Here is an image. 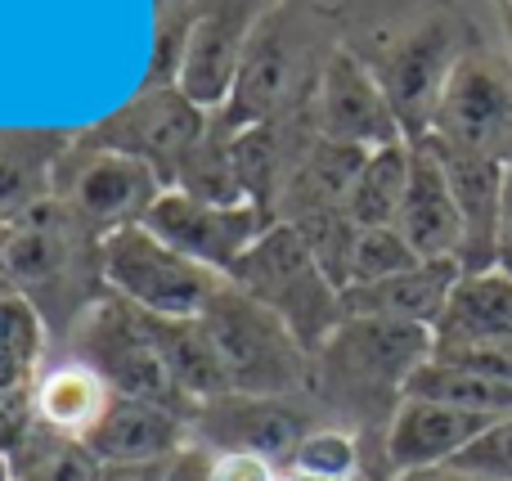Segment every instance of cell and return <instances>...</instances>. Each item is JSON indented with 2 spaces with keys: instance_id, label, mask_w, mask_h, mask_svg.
<instances>
[{
  "instance_id": "38",
  "label": "cell",
  "mask_w": 512,
  "mask_h": 481,
  "mask_svg": "<svg viewBox=\"0 0 512 481\" xmlns=\"http://www.w3.org/2000/svg\"><path fill=\"white\" fill-rule=\"evenodd\" d=\"M283 481H324V477H310V473H292V468H283Z\"/></svg>"
},
{
  "instance_id": "31",
  "label": "cell",
  "mask_w": 512,
  "mask_h": 481,
  "mask_svg": "<svg viewBox=\"0 0 512 481\" xmlns=\"http://www.w3.org/2000/svg\"><path fill=\"white\" fill-rule=\"evenodd\" d=\"M418 261L423 257L409 248V239L396 225L360 230L355 234V248H351V279H346V288L378 284V279H391V275H400V270H414Z\"/></svg>"
},
{
  "instance_id": "26",
  "label": "cell",
  "mask_w": 512,
  "mask_h": 481,
  "mask_svg": "<svg viewBox=\"0 0 512 481\" xmlns=\"http://www.w3.org/2000/svg\"><path fill=\"white\" fill-rule=\"evenodd\" d=\"M405 189H409V140L387 144V149H373L369 158H364L355 185H351L346 216H351L360 230L396 225L400 207H405Z\"/></svg>"
},
{
  "instance_id": "29",
  "label": "cell",
  "mask_w": 512,
  "mask_h": 481,
  "mask_svg": "<svg viewBox=\"0 0 512 481\" xmlns=\"http://www.w3.org/2000/svg\"><path fill=\"white\" fill-rule=\"evenodd\" d=\"M194 14H198V0H153V54H149L144 86H176L180 81Z\"/></svg>"
},
{
  "instance_id": "7",
  "label": "cell",
  "mask_w": 512,
  "mask_h": 481,
  "mask_svg": "<svg viewBox=\"0 0 512 481\" xmlns=\"http://www.w3.org/2000/svg\"><path fill=\"white\" fill-rule=\"evenodd\" d=\"M68 356L81 360L86 369H95L113 396L149 401L180 414V419H194L198 405L167 374V360H162L158 342H153L149 315L140 306L122 302L117 293H108L104 302L81 315V324L68 338Z\"/></svg>"
},
{
  "instance_id": "18",
  "label": "cell",
  "mask_w": 512,
  "mask_h": 481,
  "mask_svg": "<svg viewBox=\"0 0 512 481\" xmlns=\"http://www.w3.org/2000/svg\"><path fill=\"white\" fill-rule=\"evenodd\" d=\"M495 419L468 414L459 405L423 401V396H405L387 428V459L396 473H423V468H445L481 437Z\"/></svg>"
},
{
  "instance_id": "21",
  "label": "cell",
  "mask_w": 512,
  "mask_h": 481,
  "mask_svg": "<svg viewBox=\"0 0 512 481\" xmlns=\"http://www.w3.org/2000/svg\"><path fill=\"white\" fill-rule=\"evenodd\" d=\"M436 351H463L481 342L512 338V275L508 270H477L459 275L441 324L432 329Z\"/></svg>"
},
{
  "instance_id": "9",
  "label": "cell",
  "mask_w": 512,
  "mask_h": 481,
  "mask_svg": "<svg viewBox=\"0 0 512 481\" xmlns=\"http://www.w3.org/2000/svg\"><path fill=\"white\" fill-rule=\"evenodd\" d=\"M162 189L167 185L140 158L99 149L81 135H72L68 153L54 167V198L68 203L99 239L126 230V225H144V216L153 212Z\"/></svg>"
},
{
  "instance_id": "33",
  "label": "cell",
  "mask_w": 512,
  "mask_h": 481,
  "mask_svg": "<svg viewBox=\"0 0 512 481\" xmlns=\"http://www.w3.org/2000/svg\"><path fill=\"white\" fill-rule=\"evenodd\" d=\"M212 481H283V468L261 455H212Z\"/></svg>"
},
{
  "instance_id": "34",
  "label": "cell",
  "mask_w": 512,
  "mask_h": 481,
  "mask_svg": "<svg viewBox=\"0 0 512 481\" xmlns=\"http://www.w3.org/2000/svg\"><path fill=\"white\" fill-rule=\"evenodd\" d=\"M167 481H212V455L189 441L176 459H167Z\"/></svg>"
},
{
  "instance_id": "27",
  "label": "cell",
  "mask_w": 512,
  "mask_h": 481,
  "mask_svg": "<svg viewBox=\"0 0 512 481\" xmlns=\"http://www.w3.org/2000/svg\"><path fill=\"white\" fill-rule=\"evenodd\" d=\"M405 396L459 405V410L481 414V419H512V383L477 374V369H463V365H445V360H436V356L409 378Z\"/></svg>"
},
{
  "instance_id": "2",
  "label": "cell",
  "mask_w": 512,
  "mask_h": 481,
  "mask_svg": "<svg viewBox=\"0 0 512 481\" xmlns=\"http://www.w3.org/2000/svg\"><path fill=\"white\" fill-rule=\"evenodd\" d=\"M432 351V329L346 315L342 329L310 356L306 401L315 405L319 423L351 428L355 437H387L405 405L409 378L432 360Z\"/></svg>"
},
{
  "instance_id": "24",
  "label": "cell",
  "mask_w": 512,
  "mask_h": 481,
  "mask_svg": "<svg viewBox=\"0 0 512 481\" xmlns=\"http://www.w3.org/2000/svg\"><path fill=\"white\" fill-rule=\"evenodd\" d=\"M153 342H158L162 360H167V374L176 378V387L189 396L194 405L216 401V396H230V378L221 369L212 338H207L203 320H167V315H149Z\"/></svg>"
},
{
  "instance_id": "19",
  "label": "cell",
  "mask_w": 512,
  "mask_h": 481,
  "mask_svg": "<svg viewBox=\"0 0 512 481\" xmlns=\"http://www.w3.org/2000/svg\"><path fill=\"white\" fill-rule=\"evenodd\" d=\"M185 446L189 419L131 396H113L104 419L86 432V450L99 464H167Z\"/></svg>"
},
{
  "instance_id": "41",
  "label": "cell",
  "mask_w": 512,
  "mask_h": 481,
  "mask_svg": "<svg viewBox=\"0 0 512 481\" xmlns=\"http://www.w3.org/2000/svg\"><path fill=\"white\" fill-rule=\"evenodd\" d=\"M499 5V14H512V0H495Z\"/></svg>"
},
{
  "instance_id": "32",
  "label": "cell",
  "mask_w": 512,
  "mask_h": 481,
  "mask_svg": "<svg viewBox=\"0 0 512 481\" xmlns=\"http://www.w3.org/2000/svg\"><path fill=\"white\" fill-rule=\"evenodd\" d=\"M450 468H463V473L490 481H512V419H495Z\"/></svg>"
},
{
  "instance_id": "35",
  "label": "cell",
  "mask_w": 512,
  "mask_h": 481,
  "mask_svg": "<svg viewBox=\"0 0 512 481\" xmlns=\"http://www.w3.org/2000/svg\"><path fill=\"white\" fill-rule=\"evenodd\" d=\"M99 481H167V464H104Z\"/></svg>"
},
{
  "instance_id": "14",
  "label": "cell",
  "mask_w": 512,
  "mask_h": 481,
  "mask_svg": "<svg viewBox=\"0 0 512 481\" xmlns=\"http://www.w3.org/2000/svg\"><path fill=\"white\" fill-rule=\"evenodd\" d=\"M274 5H283V0H198L185 68L176 81L198 108H207V113L225 108L234 77H239L243 50Z\"/></svg>"
},
{
  "instance_id": "5",
  "label": "cell",
  "mask_w": 512,
  "mask_h": 481,
  "mask_svg": "<svg viewBox=\"0 0 512 481\" xmlns=\"http://www.w3.org/2000/svg\"><path fill=\"white\" fill-rule=\"evenodd\" d=\"M234 288L261 302L265 311H274L292 329V338L315 356L346 320L342 288L328 279V270L315 261L310 243L301 239L292 225L274 221L261 239L239 257V266L230 270Z\"/></svg>"
},
{
  "instance_id": "42",
  "label": "cell",
  "mask_w": 512,
  "mask_h": 481,
  "mask_svg": "<svg viewBox=\"0 0 512 481\" xmlns=\"http://www.w3.org/2000/svg\"><path fill=\"white\" fill-rule=\"evenodd\" d=\"M5 293H14V288H9V284H5V275H0V297H5Z\"/></svg>"
},
{
  "instance_id": "23",
  "label": "cell",
  "mask_w": 512,
  "mask_h": 481,
  "mask_svg": "<svg viewBox=\"0 0 512 481\" xmlns=\"http://www.w3.org/2000/svg\"><path fill=\"white\" fill-rule=\"evenodd\" d=\"M108 401H113V392L104 387V378L72 356L36 374V419L63 437L86 441V432L104 419Z\"/></svg>"
},
{
  "instance_id": "13",
  "label": "cell",
  "mask_w": 512,
  "mask_h": 481,
  "mask_svg": "<svg viewBox=\"0 0 512 481\" xmlns=\"http://www.w3.org/2000/svg\"><path fill=\"white\" fill-rule=\"evenodd\" d=\"M144 225L176 252L194 257L198 266L216 270V275H230L243 252L274 221L252 203H203V198L180 194V189H162V198L144 216Z\"/></svg>"
},
{
  "instance_id": "40",
  "label": "cell",
  "mask_w": 512,
  "mask_h": 481,
  "mask_svg": "<svg viewBox=\"0 0 512 481\" xmlns=\"http://www.w3.org/2000/svg\"><path fill=\"white\" fill-rule=\"evenodd\" d=\"M504 18V32H508V45H512V14H499Z\"/></svg>"
},
{
  "instance_id": "36",
  "label": "cell",
  "mask_w": 512,
  "mask_h": 481,
  "mask_svg": "<svg viewBox=\"0 0 512 481\" xmlns=\"http://www.w3.org/2000/svg\"><path fill=\"white\" fill-rule=\"evenodd\" d=\"M499 270L512 275V162L504 180V216H499Z\"/></svg>"
},
{
  "instance_id": "3",
  "label": "cell",
  "mask_w": 512,
  "mask_h": 481,
  "mask_svg": "<svg viewBox=\"0 0 512 481\" xmlns=\"http://www.w3.org/2000/svg\"><path fill=\"white\" fill-rule=\"evenodd\" d=\"M0 275L63 342L108 297L104 239L54 194L0 225Z\"/></svg>"
},
{
  "instance_id": "11",
  "label": "cell",
  "mask_w": 512,
  "mask_h": 481,
  "mask_svg": "<svg viewBox=\"0 0 512 481\" xmlns=\"http://www.w3.org/2000/svg\"><path fill=\"white\" fill-rule=\"evenodd\" d=\"M319 428V414L306 396H216L189 419V441L207 455H261L288 468L297 446Z\"/></svg>"
},
{
  "instance_id": "4",
  "label": "cell",
  "mask_w": 512,
  "mask_h": 481,
  "mask_svg": "<svg viewBox=\"0 0 512 481\" xmlns=\"http://www.w3.org/2000/svg\"><path fill=\"white\" fill-rule=\"evenodd\" d=\"M337 50H342L337 9L315 5V0H283L252 32L221 113L243 131V126L270 122V117L306 104L315 99L319 77Z\"/></svg>"
},
{
  "instance_id": "8",
  "label": "cell",
  "mask_w": 512,
  "mask_h": 481,
  "mask_svg": "<svg viewBox=\"0 0 512 481\" xmlns=\"http://www.w3.org/2000/svg\"><path fill=\"white\" fill-rule=\"evenodd\" d=\"M104 279L108 293L140 306L144 315H167V320H194L225 288V275L162 243L149 225H126V230L108 234Z\"/></svg>"
},
{
  "instance_id": "15",
  "label": "cell",
  "mask_w": 512,
  "mask_h": 481,
  "mask_svg": "<svg viewBox=\"0 0 512 481\" xmlns=\"http://www.w3.org/2000/svg\"><path fill=\"white\" fill-rule=\"evenodd\" d=\"M310 113H315V131L337 144L387 149V144L405 140L400 117H396V108H391V99L382 95L378 77H373L346 45L328 59L324 77H319V86H315V99H310Z\"/></svg>"
},
{
  "instance_id": "20",
  "label": "cell",
  "mask_w": 512,
  "mask_h": 481,
  "mask_svg": "<svg viewBox=\"0 0 512 481\" xmlns=\"http://www.w3.org/2000/svg\"><path fill=\"white\" fill-rule=\"evenodd\" d=\"M459 275H463L459 261H418L414 270H400V275L378 279V284L346 288L342 306L355 320H391V324H414V329H436Z\"/></svg>"
},
{
  "instance_id": "12",
  "label": "cell",
  "mask_w": 512,
  "mask_h": 481,
  "mask_svg": "<svg viewBox=\"0 0 512 481\" xmlns=\"http://www.w3.org/2000/svg\"><path fill=\"white\" fill-rule=\"evenodd\" d=\"M472 153L512 162V72L486 45H472L450 72L436 104L432 131Z\"/></svg>"
},
{
  "instance_id": "1",
  "label": "cell",
  "mask_w": 512,
  "mask_h": 481,
  "mask_svg": "<svg viewBox=\"0 0 512 481\" xmlns=\"http://www.w3.org/2000/svg\"><path fill=\"white\" fill-rule=\"evenodd\" d=\"M337 27L346 50L378 77L405 140L432 131L450 72L481 45L454 0H346L337 5Z\"/></svg>"
},
{
  "instance_id": "10",
  "label": "cell",
  "mask_w": 512,
  "mask_h": 481,
  "mask_svg": "<svg viewBox=\"0 0 512 481\" xmlns=\"http://www.w3.org/2000/svg\"><path fill=\"white\" fill-rule=\"evenodd\" d=\"M207 108H198L180 86H140L122 108L99 117L95 126L77 131L81 140L99 149H117L126 158H140L167 189H176L180 167L198 135L207 131Z\"/></svg>"
},
{
  "instance_id": "6",
  "label": "cell",
  "mask_w": 512,
  "mask_h": 481,
  "mask_svg": "<svg viewBox=\"0 0 512 481\" xmlns=\"http://www.w3.org/2000/svg\"><path fill=\"white\" fill-rule=\"evenodd\" d=\"M203 329L212 338L230 392L243 396H306L310 351L292 338V329L243 288L225 279V288L203 306Z\"/></svg>"
},
{
  "instance_id": "17",
  "label": "cell",
  "mask_w": 512,
  "mask_h": 481,
  "mask_svg": "<svg viewBox=\"0 0 512 481\" xmlns=\"http://www.w3.org/2000/svg\"><path fill=\"white\" fill-rule=\"evenodd\" d=\"M396 230L409 239V248L423 261H459L463 248V221L454 203L450 176L436 158L432 140H409V189L400 207Z\"/></svg>"
},
{
  "instance_id": "30",
  "label": "cell",
  "mask_w": 512,
  "mask_h": 481,
  "mask_svg": "<svg viewBox=\"0 0 512 481\" xmlns=\"http://www.w3.org/2000/svg\"><path fill=\"white\" fill-rule=\"evenodd\" d=\"M360 464H364V437H355L351 428H337V423L310 428V437L288 459L292 473H310L324 481H351L360 473Z\"/></svg>"
},
{
  "instance_id": "22",
  "label": "cell",
  "mask_w": 512,
  "mask_h": 481,
  "mask_svg": "<svg viewBox=\"0 0 512 481\" xmlns=\"http://www.w3.org/2000/svg\"><path fill=\"white\" fill-rule=\"evenodd\" d=\"M77 131H0V225L54 194V167Z\"/></svg>"
},
{
  "instance_id": "25",
  "label": "cell",
  "mask_w": 512,
  "mask_h": 481,
  "mask_svg": "<svg viewBox=\"0 0 512 481\" xmlns=\"http://www.w3.org/2000/svg\"><path fill=\"white\" fill-rule=\"evenodd\" d=\"M234 140H239V126L221 108H212L207 131L198 135V144L180 167V194H194L203 203H248L239 189V167H234Z\"/></svg>"
},
{
  "instance_id": "39",
  "label": "cell",
  "mask_w": 512,
  "mask_h": 481,
  "mask_svg": "<svg viewBox=\"0 0 512 481\" xmlns=\"http://www.w3.org/2000/svg\"><path fill=\"white\" fill-rule=\"evenodd\" d=\"M0 481H14V468H9V455H0Z\"/></svg>"
},
{
  "instance_id": "37",
  "label": "cell",
  "mask_w": 512,
  "mask_h": 481,
  "mask_svg": "<svg viewBox=\"0 0 512 481\" xmlns=\"http://www.w3.org/2000/svg\"><path fill=\"white\" fill-rule=\"evenodd\" d=\"M400 481H490V477H477V473H463V468H423V473H400Z\"/></svg>"
},
{
  "instance_id": "28",
  "label": "cell",
  "mask_w": 512,
  "mask_h": 481,
  "mask_svg": "<svg viewBox=\"0 0 512 481\" xmlns=\"http://www.w3.org/2000/svg\"><path fill=\"white\" fill-rule=\"evenodd\" d=\"M9 468L14 481H99L104 464L86 450V441L63 437L36 419V428L9 450Z\"/></svg>"
},
{
  "instance_id": "16",
  "label": "cell",
  "mask_w": 512,
  "mask_h": 481,
  "mask_svg": "<svg viewBox=\"0 0 512 481\" xmlns=\"http://www.w3.org/2000/svg\"><path fill=\"white\" fill-rule=\"evenodd\" d=\"M441 158L445 176H450L454 203H459V221H463V248H459V270L477 275V270H495L499 266V216H504V180H508V162L490 158V153H472L459 144L427 135Z\"/></svg>"
}]
</instances>
